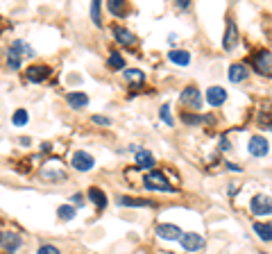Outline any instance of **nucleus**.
Returning <instances> with one entry per match:
<instances>
[{
  "instance_id": "nucleus-1",
  "label": "nucleus",
  "mask_w": 272,
  "mask_h": 254,
  "mask_svg": "<svg viewBox=\"0 0 272 254\" xmlns=\"http://www.w3.org/2000/svg\"><path fill=\"white\" fill-rule=\"evenodd\" d=\"M143 186L147 191H163V193H173V186L168 184V179L163 177L161 170H150L145 177H143Z\"/></svg>"
},
{
  "instance_id": "nucleus-2",
  "label": "nucleus",
  "mask_w": 272,
  "mask_h": 254,
  "mask_svg": "<svg viewBox=\"0 0 272 254\" xmlns=\"http://www.w3.org/2000/svg\"><path fill=\"white\" fill-rule=\"evenodd\" d=\"M41 177L48 182H59V179H66V173H64V166L59 161H50L41 168Z\"/></svg>"
},
{
  "instance_id": "nucleus-3",
  "label": "nucleus",
  "mask_w": 272,
  "mask_h": 254,
  "mask_svg": "<svg viewBox=\"0 0 272 254\" xmlns=\"http://www.w3.org/2000/svg\"><path fill=\"white\" fill-rule=\"evenodd\" d=\"M236 46H238V27H236V20L227 19V27H225V39H222V48H225L227 52H232Z\"/></svg>"
},
{
  "instance_id": "nucleus-4",
  "label": "nucleus",
  "mask_w": 272,
  "mask_h": 254,
  "mask_svg": "<svg viewBox=\"0 0 272 254\" xmlns=\"http://www.w3.org/2000/svg\"><path fill=\"white\" fill-rule=\"evenodd\" d=\"M254 215H270L272 214V197L268 195H254L252 202H250Z\"/></svg>"
},
{
  "instance_id": "nucleus-5",
  "label": "nucleus",
  "mask_w": 272,
  "mask_h": 254,
  "mask_svg": "<svg viewBox=\"0 0 272 254\" xmlns=\"http://www.w3.org/2000/svg\"><path fill=\"white\" fill-rule=\"evenodd\" d=\"M73 168L75 170H82V173H89V170L93 168V166H95V159H93L91 155H89V152H84V150H77L73 155Z\"/></svg>"
},
{
  "instance_id": "nucleus-6",
  "label": "nucleus",
  "mask_w": 272,
  "mask_h": 254,
  "mask_svg": "<svg viewBox=\"0 0 272 254\" xmlns=\"http://www.w3.org/2000/svg\"><path fill=\"white\" fill-rule=\"evenodd\" d=\"M254 71L259 73V75H272V55L268 50L259 52L254 57Z\"/></svg>"
},
{
  "instance_id": "nucleus-7",
  "label": "nucleus",
  "mask_w": 272,
  "mask_h": 254,
  "mask_svg": "<svg viewBox=\"0 0 272 254\" xmlns=\"http://www.w3.org/2000/svg\"><path fill=\"white\" fill-rule=\"evenodd\" d=\"M181 102L186 107H191V109H199L202 107V96H199L198 86H186L184 91H181Z\"/></svg>"
},
{
  "instance_id": "nucleus-8",
  "label": "nucleus",
  "mask_w": 272,
  "mask_h": 254,
  "mask_svg": "<svg viewBox=\"0 0 272 254\" xmlns=\"http://www.w3.org/2000/svg\"><path fill=\"white\" fill-rule=\"evenodd\" d=\"M157 236L161 241H181V229L177 225H157Z\"/></svg>"
},
{
  "instance_id": "nucleus-9",
  "label": "nucleus",
  "mask_w": 272,
  "mask_h": 254,
  "mask_svg": "<svg viewBox=\"0 0 272 254\" xmlns=\"http://www.w3.org/2000/svg\"><path fill=\"white\" fill-rule=\"evenodd\" d=\"M180 243H181V248H184L186 252H198V250L204 248V238H202L199 234H191V232L181 236Z\"/></svg>"
},
{
  "instance_id": "nucleus-10",
  "label": "nucleus",
  "mask_w": 272,
  "mask_h": 254,
  "mask_svg": "<svg viewBox=\"0 0 272 254\" xmlns=\"http://www.w3.org/2000/svg\"><path fill=\"white\" fill-rule=\"evenodd\" d=\"M20 243H23L20 236L14 234V232H2V234H0V248L7 250V254H12L14 250H18Z\"/></svg>"
},
{
  "instance_id": "nucleus-11",
  "label": "nucleus",
  "mask_w": 272,
  "mask_h": 254,
  "mask_svg": "<svg viewBox=\"0 0 272 254\" xmlns=\"http://www.w3.org/2000/svg\"><path fill=\"white\" fill-rule=\"evenodd\" d=\"M247 150H250L252 156H266L268 150H270V145H268V141L263 137H252L250 143H247Z\"/></svg>"
},
{
  "instance_id": "nucleus-12",
  "label": "nucleus",
  "mask_w": 272,
  "mask_h": 254,
  "mask_svg": "<svg viewBox=\"0 0 272 254\" xmlns=\"http://www.w3.org/2000/svg\"><path fill=\"white\" fill-rule=\"evenodd\" d=\"M20 50L25 52V43L23 41H14V46L9 48V52H7V64H9V68H20Z\"/></svg>"
},
{
  "instance_id": "nucleus-13",
  "label": "nucleus",
  "mask_w": 272,
  "mask_h": 254,
  "mask_svg": "<svg viewBox=\"0 0 272 254\" xmlns=\"http://www.w3.org/2000/svg\"><path fill=\"white\" fill-rule=\"evenodd\" d=\"M204 98L211 107H220V104L227 100V91L222 89V86H209V91H206Z\"/></svg>"
},
{
  "instance_id": "nucleus-14",
  "label": "nucleus",
  "mask_w": 272,
  "mask_h": 254,
  "mask_svg": "<svg viewBox=\"0 0 272 254\" xmlns=\"http://www.w3.org/2000/svg\"><path fill=\"white\" fill-rule=\"evenodd\" d=\"M134 159H136V168H143V170H150L154 168V155L150 150H136L134 152Z\"/></svg>"
},
{
  "instance_id": "nucleus-15",
  "label": "nucleus",
  "mask_w": 272,
  "mask_h": 254,
  "mask_svg": "<svg viewBox=\"0 0 272 254\" xmlns=\"http://www.w3.org/2000/svg\"><path fill=\"white\" fill-rule=\"evenodd\" d=\"M48 73H50V68L43 64H36V66H30L25 73V78L30 79V82H43V79L48 78Z\"/></svg>"
},
{
  "instance_id": "nucleus-16",
  "label": "nucleus",
  "mask_w": 272,
  "mask_h": 254,
  "mask_svg": "<svg viewBox=\"0 0 272 254\" xmlns=\"http://www.w3.org/2000/svg\"><path fill=\"white\" fill-rule=\"evenodd\" d=\"M247 75H250V68H247L245 64H232L229 66V82H234V84H238V82L247 79Z\"/></svg>"
},
{
  "instance_id": "nucleus-17",
  "label": "nucleus",
  "mask_w": 272,
  "mask_h": 254,
  "mask_svg": "<svg viewBox=\"0 0 272 254\" xmlns=\"http://www.w3.org/2000/svg\"><path fill=\"white\" fill-rule=\"evenodd\" d=\"M66 102L71 104L73 109H82V107L89 104V96L82 91H71V93H66Z\"/></svg>"
},
{
  "instance_id": "nucleus-18",
  "label": "nucleus",
  "mask_w": 272,
  "mask_h": 254,
  "mask_svg": "<svg viewBox=\"0 0 272 254\" xmlns=\"http://www.w3.org/2000/svg\"><path fill=\"white\" fill-rule=\"evenodd\" d=\"M113 37H116V41L118 43H123V46H132L134 41H136V37H134L129 30H125V27H113Z\"/></svg>"
},
{
  "instance_id": "nucleus-19",
  "label": "nucleus",
  "mask_w": 272,
  "mask_h": 254,
  "mask_svg": "<svg viewBox=\"0 0 272 254\" xmlns=\"http://www.w3.org/2000/svg\"><path fill=\"white\" fill-rule=\"evenodd\" d=\"M89 200H91L95 207H100V209H105V207H107V193H105V191H100L98 186L89 189Z\"/></svg>"
},
{
  "instance_id": "nucleus-20",
  "label": "nucleus",
  "mask_w": 272,
  "mask_h": 254,
  "mask_svg": "<svg viewBox=\"0 0 272 254\" xmlns=\"http://www.w3.org/2000/svg\"><path fill=\"white\" fill-rule=\"evenodd\" d=\"M118 204L120 207H154V202H150V200H139V197H127V195H120Z\"/></svg>"
},
{
  "instance_id": "nucleus-21",
  "label": "nucleus",
  "mask_w": 272,
  "mask_h": 254,
  "mask_svg": "<svg viewBox=\"0 0 272 254\" xmlns=\"http://www.w3.org/2000/svg\"><path fill=\"white\" fill-rule=\"evenodd\" d=\"M254 232L261 241L270 243L272 241V225H266V222H254Z\"/></svg>"
},
{
  "instance_id": "nucleus-22",
  "label": "nucleus",
  "mask_w": 272,
  "mask_h": 254,
  "mask_svg": "<svg viewBox=\"0 0 272 254\" xmlns=\"http://www.w3.org/2000/svg\"><path fill=\"white\" fill-rule=\"evenodd\" d=\"M168 59L173 61V64H177V66H188L191 64V55L186 50H173L170 55H168Z\"/></svg>"
},
{
  "instance_id": "nucleus-23",
  "label": "nucleus",
  "mask_w": 272,
  "mask_h": 254,
  "mask_svg": "<svg viewBox=\"0 0 272 254\" xmlns=\"http://www.w3.org/2000/svg\"><path fill=\"white\" fill-rule=\"evenodd\" d=\"M107 68H111V71H120V68H125V57L118 55V52H111L109 59H107Z\"/></svg>"
},
{
  "instance_id": "nucleus-24",
  "label": "nucleus",
  "mask_w": 272,
  "mask_h": 254,
  "mask_svg": "<svg viewBox=\"0 0 272 254\" xmlns=\"http://www.w3.org/2000/svg\"><path fill=\"white\" fill-rule=\"evenodd\" d=\"M123 78H125L127 84H141V82H143V73L136 71V68H127Z\"/></svg>"
},
{
  "instance_id": "nucleus-25",
  "label": "nucleus",
  "mask_w": 272,
  "mask_h": 254,
  "mask_svg": "<svg viewBox=\"0 0 272 254\" xmlns=\"http://www.w3.org/2000/svg\"><path fill=\"white\" fill-rule=\"evenodd\" d=\"M91 20L93 25H102V7H100V0H93L91 2Z\"/></svg>"
},
{
  "instance_id": "nucleus-26",
  "label": "nucleus",
  "mask_w": 272,
  "mask_h": 254,
  "mask_svg": "<svg viewBox=\"0 0 272 254\" xmlns=\"http://www.w3.org/2000/svg\"><path fill=\"white\" fill-rule=\"evenodd\" d=\"M57 215H59L61 220H73L75 218V207H71V204H61V207L57 209Z\"/></svg>"
},
{
  "instance_id": "nucleus-27",
  "label": "nucleus",
  "mask_w": 272,
  "mask_h": 254,
  "mask_svg": "<svg viewBox=\"0 0 272 254\" xmlns=\"http://www.w3.org/2000/svg\"><path fill=\"white\" fill-rule=\"evenodd\" d=\"M27 120H30V116H27L25 109H16V111H14L12 123L16 125V127H23V125H27Z\"/></svg>"
},
{
  "instance_id": "nucleus-28",
  "label": "nucleus",
  "mask_w": 272,
  "mask_h": 254,
  "mask_svg": "<svg viewBox=\"0 0 272 254\" xmlns=\"http://www.w3.org/2000/svg\"><path fill=\"white\" fill-rule=\"evenodd\" d=\"M109 12L113 14V16H123L125 14V2H120V0H109Z\"/></svg>"
},
{
  "instance_id": "nucleus-29",
  "label": "nucleus",
  "mask_w": 272,
  "mask_h": 254,
  "mask_svg": "<svg viewBox=\"0 0 272 254\" xmlns=\"http://www.w3.org/2000/svg\"><path fill=\"white\" fill-rule=\"evenodd\" d=\"M181 120H184L186 125H199V123H204V120H209V118H202V116H198V114H184Z\"/></svg>"
},
{
  "instance_id": "nucleus-30",
  "label": "nucleus",
  "mask_w": 272,
  "mask_h": 254,
  "mask_svg": "<svg viewBox=\"0 0 272 254\" xmlns=\"http://www.w3.org/2000/svg\"><path fill=\"white\" fill-rule=\"evenodd\" d=\"M161 120H163V123L166 125H173V116H170V107H168V104H163V107H161Z\"/></svg>"
},
{
  "instance_id": "nucleus-31",
  "label": "nucleus",
  "mask_w": 272,
  "mask_h": 254,
  "mask_svg": "<svg viewBox=\"0 0 272 254\" xmlns=\"http://www.w3.org/2000/svg\"><path fill=\"white\" fill-rule=\"evenodd\" d=\"M36 254H61V252H59L57 248H54V245H41L39 252H36Z\"/></svg>"
},
{
  "instance_id": "nucleus-32",
  "label": "nucleus",
  "mask_w": 272,
  "mask_h": 254,
  "mask_svg": "<svg viewBox=\"0 0 272 254\" xmlns=\"http://www.w3.org/2000/svg\"><path fill=\"white\" fill-rule=\"evenodd\" d=\"M91 120L95 125H111V118H107V116H93Z\"/></svg>"
},
{
  "instance_id": "nucleus-33",
  "label": "nucleus",
  "mask_w": 272,
  "mask_h": 254,
  "mask_svg": "<svg viewBox=\"0 0 272 254\" xmlns=\"http://www.w3.org/2000/svg\"><path fill=\"white\" fill-rule=\"evenodd\" d=\"M73 202L77 204V207H82V204H84V195H82V193H75V195H73Z\"/></svg>"
},
{
  "instance_id": "nucleus-34",
  "label": "nucleus",
  "mask_w": 272,
  "mask_h": 254,
  "mask_svg": "<svg viewBox=\"0 0 272 254\" xmlns=\"http://www.w3.org/2000/svg\"><path fill=\"white\" fill-rule=\"evenodd\" d=\"M220 150H232V143H229L227 138H222V141H220Z\"/></svg>"
},
{
  "instance_id": "nucleus-35",
  "label": "nucleus",
  "mask_w": 272,
  "mask_h": 254,
  "mask_svg": "<svg viewBox=\"0 0 272 254\" xmlns=\"http://www.w3.org/2000/svg\"><path fill=\"white\" fill-rule=\"evenodd\" d=\"M227 168L232 170V173H240V170H243L240 166H236V163H227Z\"/></svg>"
},
{
  "instance_id": "nucleus-36",
  "label": "nucleus",
  "mask_w": 272,
  "mask_h": 254,
  "mask_svg": "<svg viewBox=\"0 0 272 254\" xmlns=\"http://www.w3.org/2000/svg\"><path fill=\"white\" fill-rule=\"evenodd\" d=\"M177 5H180V7H181V9H186V7L191 5V2H188V0H180V2H177Z\"/></svg>"
},
{
  "instance_id": "nucleus-37",
  "label": "nucleus",
  "mask_w": 272,
  "mask_h": 254,
  "mask_svg": "<svg viewBox=\"0 0 272 254\" xmlns=\"http://www.w3.org/2000/svg\"><path fill=\"white\" fill-rule=\"evenodd\" d=\"M175 41H177V34H170V37H168V43H170V46H173Z\"/></svg>"
}]
</instances>
